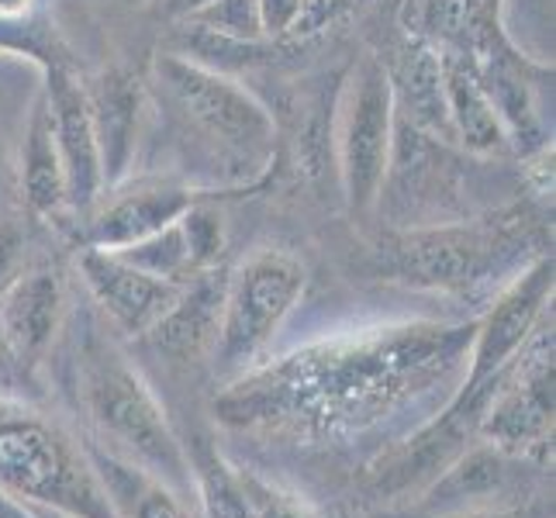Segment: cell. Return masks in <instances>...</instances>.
I'll use <instances>...</instances> for the list:
<instances>
[{"label": "cell", "instance_id": "obj_2", "mask_svg": "<svg viewBox=\"0 0 556 518\" xmlns=\"http://www.w3.org/2000/svg\"><path fill=\"white\" fill-rule=\"evenodd\" d=\"M553 225L532 204H502L464 222H426L380 236L374 266L383 280L439 294H473L497 277L549 256Z\"/></svg>", "mask_w": 556, "mask_h": 518}, {"label": "cell", "instance_id": "obj_26", "mask_svg": "<svg viewBox=\"0 0 556 518\" xmlns=\"http://www.w3.org/2000/svg\"><path fill=\"white\" fill-rule=\"evenodd\" d=\"M207 4H211V0H163L160 11H163L166 22H187L190 14H198Z\"/></svg>", "mask_w": 556, "mask_h": 518}, {"label": "cell", "instance_id": "obj_1", "mask_svg": "<svg viewBox=\"0 0 556 518\" xmlns=\"http://www.w3.org/2000/svg\"><path fill=\"white\" fill-rule=\"evenodd\" d=\"M473 325L408 321L315 345L242 374L215 401L222 426L339 443L435 391L470 353Z\"/></svg>", "mask_w": 556, "mask_h": 518}, {"label": "cell", "instance_id": "obj_15", "mask_svg": "<svg viewBox=\"0 0 556 518\" xmlns=\"http://www.w3.org/2000/svg\"><path fill=\"white\" fill-rule=\"evenodd\" d=\"M66 294L52 270H25L0 294V332L31 374L42 370L63 325Z\"/></svg>", "mask_w": 556, "mask_h": 518}, {"label": "cell", "instance_id": "obj_24", "mask_svg": "<svg viewBox=\"0 0 556 518\" xmlns=\"http://www.w3.org/2000/svg\"><path fill=\"white\" fill-rule=\"evenodd\" d=\"M308 0H260V17H263V35L270 42H291V35L304 14Z\"/></svg>", "mask_w": 556, "mask_h": 518}, {"label": "cell", "instance_id": "obj_8", "mask_svg": "<svg viewBox=\"0 0 556 518\" xmlns=\"http://www.w3.org/2000/svg\"><path fill=\"white\" fill-rule=\"evenodd\" d=\"M553 435V318L511 359L502 388L477 426V439L519 456H546Z\"/></svg>", "mask_w": 556, "mask_h": 518}, {"label": "cell", "instance_id": "obj_22", "mask_svg": "<svg viewBox=\"0 0 556 518\" xmlns=\"http://www.w3.org/2000/svg\"><path fill=\"white\" fill-rule=\"evenodd\" d=\"M28 232L14 215H0V294L25 274Z\"/></svg>", "mask_w": 556, "mask_h": 518}, {"label": "cell", "instance_id": "obj_14", "mask_svg": "<svg viewBox=\"0 0 556 518\" xmlns=\"http://www.w3.org/2000/svg\"><path fill=\"white\" fill-rule=\"evenodd\" d=\"M225 283H228L225 266H211V270H201L190 280H184L166 315L146 332L152 350L169 356L174 363H194L215 350Z\"/></svg>", "mask_w": 556, "mask_h": 518}, {"label": "cell", "instance_id": "obj_16", "mask_svg": "<svg viewBox=\"0 0 556 518\" xmlns=\"http://www.w3.org/2000/svg\"><path fill=\"white\" fill-rule=\"evenodd\" d=\"M87 456L108 494L114 518H201L190 494L169 488L146 467L122 459L118 453L98 443H87Z\"/></svg>", "mask_w": 556, "mask_h": 518}, {"label": "cell", "instance_id": "obj_13", "mask_svg": "<svg viewBox=\"0 0 556 518\" xmlns=\"http://www.w3.org/2000/svg\"><path fill=\"white\" fill-rule=\"evenodd\" d=\"M93 139L101 152V173H104V194L122 187L131 160L139 146V125L146 108V80L131 66H108L84 80Z\"/></svg>", "mask_w": 556, "mask_h": 518}, {"label": "cell", "instance_id": "obj_23", "mask_svg": "<svg viewBox=\"0 0 556 518\" xmlns=\"http://www.w3.org/2000/svg\"><path fill=\"white\" fill-rule=\"evenodd\" d=\"M0 397H17V401L42 397V380L14 356L4 332H0Z\"/></svg>", "mask_w": 556, "mask_h": 518}, {"label": "cell", "instance_id": "obj_19", "mask_svg": "<svg viewBox=\"0 0 556 518\" xmlns=\"http://www.w3.org/2000/svg\"><path fill=\"white\" fill-rule=\"evenodd\" d=\"M201 477L211 505L222 518H312L274 484L239 467H228L222 456H211L207 464H201Z\"/></svg>", "mask_w": 556, "mask_h": 518}, {"label": "cell", "instance_id": "obj_5", "mask_svg": "<svg viewBox=\"0 0 556 518\" xmlns=\"http://www.w3.org/2000/svg\"><path fill=\"white\" fill-rule=\"evenodd\" d=\"M152 87L187 136H198L218 156L249 163L260 177H274L277 118L253 90L180 52H160L152 60Z\"/></svg>", "mask_w": 556, "mask_h": 518}, {"label": "cell", "instance_id": "obj_21", "mask_svg": "<svg viewBox=\"0 0 556 518\" xmlns=\"http://www.w3.org/2000/svg\"><path fill=\"white\" fill-rule=\"evenodd\" d=\"M190 28H201L211 35L232 38V42H266L263 35V17H260V0H211L207 8L190 14Z\"/></svg>", "mask_w": 556, "mask_h": 518}, {"label": "cell", "instance_id": "obj_6", "mask_svg": "<svg viewBox=\"0 0 556 518\" xmlns=\"http://www.w3.org/2000/svg\"><path fill=\"white\" fill-rule=\"evenodd\" d=\"M301 260L283 249H256L236 270H228L222 325L215 339V363L225 374H245L274 342L283 318L304 294Z\"/></svg>", "mask_w": 556, "mask_h": 518}, {"label": "cell", "instance_id": "obj_17", "mask_svg": "<svg viewBox=\"0 0 556 518\" xmlns=\"http://www.w3.org/2000/svg\"><path fill=\"white\" fill-rule=\"evenodd\" d=\"M439 63H443V90L456 146L470 156H508L515 152L502 114L491 104L484 87L477 84L464 55L439 49Z\"/></svg>", "mask_w": 556, "mask_h": 518}, {"label": "cell", "instance_id": "obj_27", "mask_svg": "<svg viewBox=\"0 0 556 518\" xmlns=\"http://www.w3.org/2000/svg\"><path fill=\"white\" fill-rule=\"evenodd\" d=\"M0 518H42L35 508H28L25 502H17L8 491H0Z\"/></svg>", "mask_w": 556, "mask_h": 518}, {"label": "cell", "instance_id": "obj_9", "mask_svg": "<svg viewBox=\"0 0 556 518\" xmlns=\"http://www.w3.org/2000/svg\"><path fill=\"white\" fill-rule=\"evenodd\" d=\"M535 459L508 453L484 439L459 453L453 464L426 488L418 511H508L532 505Z\"/></svg>", "mask_w": 556, "mask_h": 518}, {"label": "cell", "instance_id": "obj_28", "mask_svg": "<svg viewBox=\"0 0 556 518\" xmlns=\"http://www.w3.org/2000/svg\"><path fill=\"white\" fill-rule=\"evenodd\" d=\"M38 8V0H0V17H14V14H28Z\"/></svg>", "mask_w": 556, "mask_h": 518}, {"label": "cell", "instance_id": "obj_7", "mask_svg": "<svg viewBox=\"0 0 556 518\" xmlns=\"http://www.w3.org/2000/svg\"><path fill=\"white\" fill-rule=\"evenodd\" d=\"M332 142L350 211L356 218L370 215L388 180L394 149V93L388 66L377 55H363L342 84Z\"/></svg>", "mask_w": 556, "mask_h": 518}, {"label": "cell", "instance_id": "obj_12", "mask_svg": "<svg viewBox=\"0 0 556 518\" xmlns=\"http://www.w3.org/2000/svg\"><path fill=\"white\" fill-rule=\"evenodd\" d=\"M76 266H80V277L87 283V291L93 294V301H98L104 315L128 336L146 339V332L166 315V308L174 304L180 291V283L152 277L139 270V266L125 263L118 253H111V249L80 245Z\"/></svg>", "mask_w": 556, "mask_h": 518}, {"label": "cell", "instance_id": "obj_11", "mask_svg": "<svg viewBox=\"0 0 556 518\" xmlns=\"http://www.w3.org/2000/svg\"><path fill=\"white\" fill-rule=\"evenodd\" d=\"M204 194V187H187L174 180H142L136 187H114L84 218L76 239H80V245L111 249L114 253V249L136 245L156 236L160 228L174 225Z\"/></svg>", "mask_w": 556, "mask_h": 518}, {"label": "cell", "instance_id": "obj_4", "mask_svg": "<svg viewBox=\"0 0 556 518\" xmlns=\"http://www.w3.org/2000/svg\"><path fill=\"white\" fill-rule=\"evenodd\" d=\"M0 491L60 518H114L87 443L17 397H0Z\"/></svg>", "mask_w": 556, "mask_h": 518}, {"label": "cell", "instance_id": "obj_3", "mask_svg": "<svg viewBox=\"0 0 556 518\" xmlns=\"http://www.w3.org/2000/svg\"><path fill=\"white\" fill-rule=\"evenodd\" d=\"M76 391L93 432L104 439L98 446L146 467L184 494L194 491V467L169 429L163 405L146 377L111 342L98 336L87 339L76 359Z\"/></svg>", "mask_w": 556, "mask_h": 518}, {"label": "cell", "instance_id": "obj_29", "mask_svg": "<svg viewBox=\"0 0 556 518\" xmlns=\"http://www.w3.org/2000/svg\"><path fill=\"white\" fill-rule=\"evenodd\" d=\"M38 515H42V518H49V515H46V511H38ZM55 518H60V515H55Z\"/></svg>", "mask_w": 556, "mask_h": 518}, {"label": "cell", "instance_id": "obj_20", "mask_svg": "<svg viewBox=\"0 0 556 518\" xmlns=\"http://www.w3.org/2000/svg\"><path fill=\"white\" fill-rule=\"evenodd\" d=\"M125 263L139 266V270L152 274V277H163V280H174L184 283L194 277V263H190V249L184 239V228L180 218L174 225L160 228L156 236H149L136 245H125V249H114Z\"/></svg>", "mask_w": 556, "mask_h": 518}, {"label": "cell", "instance_id": "obj_25", "mask_svg": "<svg viewBox=\"0 0 556 518\" xmlns=\"http://www.w3.org/2000/svg\"><path fill=\"white\" fill-rule=\"evenodd\" d=\"M401 518H546V511L535 515L532 505L526 508H508V511H412V515H401Z\"/></svg>", "mask_w": 556, "mask_h": 518}, {"label": "cell", "instance_id": "obj_10", "mask_svg": "<svg viewBox=\"0 0 556 518\" xmlns=\"http://www.w3.org/2000/svg\"><path fill=\"white\" fill-rule=\"evenodd\" d=\"M42 76H46L42 98L49 104L55 146H60L63 173H66V207L84 222L104 198L101 152H98V139H93L84 76L76 70L73 55L42 66Z\"/></svg>", "mask_w": 556, "mask_h": 518}, {"label": "cell", "instance_id": "obj_18", "mask_svg": "<svg viewBox=\"0 0 556 518\" xmlns=\"http://www.w3.org/2000/svg\"><path fill=\"white\" fill-rule=\"evenodd\" d=\"M22 198L35 218H55L66 211V173L55 146V131L49 118V104L38 93L31 104V118L22 142Z\"/></svg>", "mask_w": 556, "mask_h": 518}]
</instances>
